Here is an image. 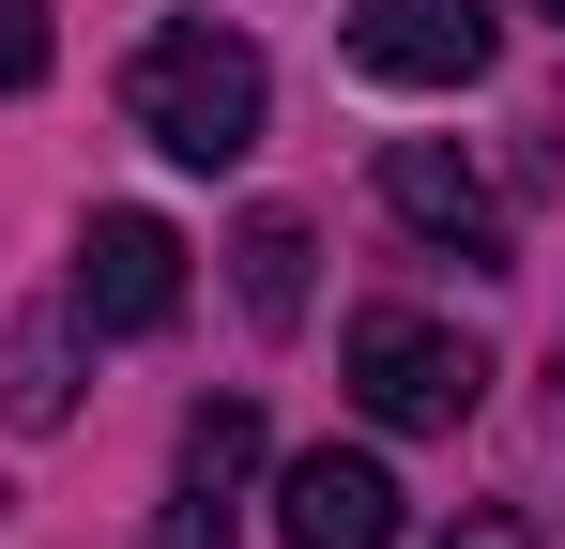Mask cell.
Segmentation results:
<instances>
[{"label": "cell", "instance_id": "6da1fadb", "mask_svg": "<svg viewBox=\"0 0 565 549\" xmlns=\"http://www.w3.org/2000/svg\"><path fill=\"white\" fill-rule=\"evenodd\" d=\"M260 46L245 31H214V15H169V31H138V62H122V122L169 153V169H245L260 153Z\"/></svg>", "mask_w": 565, "mask_h": 549}, {"label": "cell", "instance_id": "7a4b0ae2", "mask_svg": "<svg viewBox=\"0 0 565 549\" xmlns=\"http://www.w3.org/2000/svg\"><path fill=\"white\" fill-rule=\"evenodd\" d=\"M352 397H367V428L444 443V428H473V397H489V352L444 336L428 305H367V321H352Z\"/></svg>", "mask_w": 565, "mask_h": 549}, {"label": "cell", "instance_id": "3957f363", "mask_svg": "<svg viewBox=\"0 0 565 549\" xmlns=\"http://www.w3.org/2000/svg\"><path fill=\"white\" fill-rule=\"evenodd\" d=\"M62 305H77V336H169L184 321V229L169 214H93Z\"/></svg>", "mask_w": 565, "mask_h": 549}, {"label": "cell", "instance_id": "277c9868", "mask_svg": "<svg viewBox=\"0 0 565 549\" xmlns=\"http://www.w3.org/2000/svg\"><path fill=\"white\" fill-rule=\"evenodd\" d=\"M352 77H382V92H473L489 77V0H352Z\"/></svg>", "mask_w": 565, "mask_h": 549}, {"label": "cell", "instance_id": "5b68a950", "mask_svg": "<svg viewBox=\"0 0 565 549\" xmlns=\"http://www.w3.org/2000/svg\"><path fill=\"white\" fill-rule=\"evenodd\" d=\"M382 214L413 245H444V260L504 274V198H489V169H473L459 138H382Z\"/></svg>", "mask_w": 565, "mask_h": 549}, {"label": "cell", "instance_id": "8992f818", "mask_svg": "<svg viewBox=\"0 0 565 549\" xmlns=\"http://www.w3.org/2000/svg\"><path fill=\"white\" fill-rule=\"evenodd\" d=\"M276 535L290 549H397V473L352 458V443L290 458V473H276Z\"/></svg>", "mask_w": 565, "mask_h": 549}, {"label": "cell", "instance_id": "52a82bcc", "mask_svg": "<svg viewBox=\"0 0 565 549\" xmlns=\"http://www.w3.org/2000/svg\"><path fill=\"white\" fill-rule=\"evenodd\" d=\"M62 412H77V305H31V321L0 336V428L46 443Z\"/></svg>", "mask_w": 565, "mask_h": 549}, {"label": "cell", "instance_id": "ba28073f", "mask_svg": "<svg viewBox=\"0 0 565 549\" xmlns=\"http://www.w3.org/2000/svg\"><path fill=\"white\" fill-rule=\"evenodd\" d=\"M230 290H245L260 336H290V321H306V214H245V229H230Z\"/></svg>", "mask_w": 565, "mask_h": 549}, {"label": "cell", "instance_id": "9c48e42d", "mask_svg": "<svg viewBox=\"0 0 565 549\" xmlns=\"http://www.w3.org/2000/svg\"><path fill=\"white\" fill-rule=\"evenodd\" d=\"M184 473L199 488H245V473H260V397H199L184 412Z\"/></svg>", "mask_w": 565, "mask_h": 549}, {"label": "cell", "instance_id": "30bf717a", "mask_svg": "<svg viewBox=\"0 0 565 549\" xmlns=\"http://www.w3.org/2000/svg\"><path fill=\"white\" fill-rule=\"evenodd\" d=\"M153 549H245V535H230V488H199V473H184L169 519H153Z\"/></svg>", "mask_w": 565, "mask_h": 549}, {"label": "cell", "instance_id": "8fae6325", "mask_svg": "<svg viewBox=\"0 0 565 549\" xmlns=\"http://www.w3.org/2000/svg\"><path fill=\"white\" fill-rule=\"evenodd\" d=\"M46 46H62V31H46V0H0V92L46 77Z\"/></svg>", "mask_w": 565, "mask_h": 549}, {"label": "cell", "instance_id": "7c38bea8", "mask_svg": "<svg viewBox=\"0 0 565 549\" xmlns=\"http://www.w3.org/2000/svg\"><path fill=\"white\" fill-rule=\"evenodd\" d=\"M444 549H535V519H520V504H473V519H459Z\"/></svg>", "mask_w": 565, "mask_h": 549}, {"label": "cell", "instance_id": "4fadbf2b", "mask_svg": "<svg viewBox=\"0 0 565 549\" xmlns=\"http://www.w3.org/2000/svg\"><path fill=\"white\" fill-rule=\"evenodd\" d=\"M551 15H565V0H551Z\"/></svg>", "mask_w": 565, "mask_h": 549}]
</instances>
